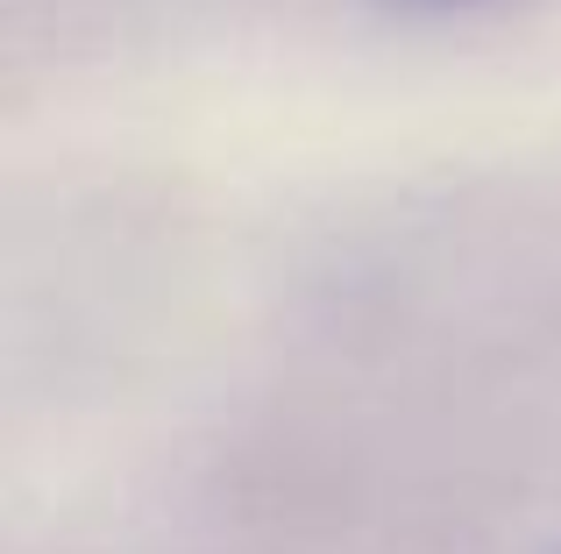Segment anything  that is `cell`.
Returning <instances> with one entry per match:
<instances>
[{
    "label": "cell",
    "mask_w": 561,
    "mask_h": 554,
    "mask_svg": "<svg viewBox=\"0 0 561 554\" xmlns=\"http://www.w3.org/2000/svg\"><path fill=\"white\" fill-rule=\"evenodd\" d=\"M383 8H412V14H448V8H483V0H383Z\"/></svg>",
    "instance_id": "6da1fadb"
}]
</instances>
